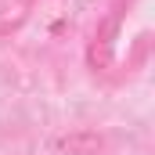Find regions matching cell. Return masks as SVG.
Returning <instances> with one entry per match:
<instances>
[{
    "label": "cell",
    "mask_w": 155,
    "mask_h": 155,
    "mask_svg": "<svg viewBox=\"0 0 155 155\" xmlns=\"http://www.w3.org/2000/svg\"><path fill=\"white\" fill-rule=\"evenodd\" d=\"M58 155H101L105 152V134L97 130H69L54 141Z\"/></svg>",
    "instance_id": "obj_1"
}]
</instances>
